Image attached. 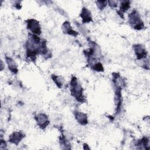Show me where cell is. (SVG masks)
Here are the masks:
<instances>
[{
    "instance_id": "6da1fadb",
    "label": "cell",
    "mask_w": 150,
    "mask_h": 150,
    "mask_svg": "<svg viewBox=\"0 0 150 150\" xmlns=\"http://www.w3.org/2000/svg\"><path fill=\"white\" fill-rule=\"evenodd\" d=\"M84 90L78 79L73 76L70 81V92L72 96L79 102L84 103L85 97L83 94Z\"/></svg>"
},
{
    "instance_id": "7a4b0ae2",
    "label": "cell",
    "mask_w": 150,
    "mask_h": 150,
    "mask_svg": "<svg viewBox=\"0 0 150 150\" xmlns=\"http://www.w3.org/2000/svg\"><path fill=\"white\" fill-rule=\"evenodd\" d=\"M128 21L129 24L135 29L141 30L144 28L141 16L136 9H133L128 15Z\"/></svg>"
},
{
    "instance_id": "3957f363",
    "label": "cell",
    "mask_w": 150,
    "mask_h": 150,
    "mask_svg": "<svg viewBox=\"0 0 150 150\" xmlns=\"http://www.w3.org/2000/svg\"><path fill=\"white\" fill-rule=\"evenodd\" d=\"M27 28L29 29L31 33L39 35L41 34V27L39 22L35 19H29L26 21Z\"/></svg>"
},
{
    "instance_id": "277c9868",
    "label": "cell",
    "mask_w": 150,
    "mask_h": 150,
    "mask_svg": "<svg viewBox=\"0 0 150 150\" xmlns=\"http://www.w3.org/2000/svg\"><path fill=\"white\" fill-rule=\"evenodd\" d=\"M133 49L137 59L141 60L146 58L147 52L144 46L140 44H137L133 46Z\"/></svg>"
},
{
    "instance_id": "5b68a950",
    "label": "cell",
    "mask_w": 150,
    "mask_h": 150,
    "mask_svg": "<svg viewBox=\"0 0 150 150\" xmlns=\"http://www.w3.org/2000/svg\"><path fill=\"white\" fill-rule=\"evenodd\" d=\"M35 120L38 126L42 129H45L49 123L47 115L44 113L38 114L35 117Z\"/></svg>"
},
{
    "instance_id": "8992f818",
    "label": "cell",
    "mask_w": 150,
    "mask_h": 150,
    "mask_svg": "<svg viewBox=\"0 0 150 150\" xmlns=\"http://www.w3.org/2000/svg\"><path fill=\"white\" fill-rule=\"evenodd\" d=\"M24 137L25 135L22 131L13 132L9 137V142L17 145L24 138Z\"/></svg>"
},
{
    "instance_id": "52a82bcc",
    "label": "cell",
    "mask_w": 150,
    "mask_h": 150,
    "mask_svg": "<svg viewBox=\"0 0 150 150\" xmlns=\"http://www.w3.org/2000/svg\"><path fill=\"white\" fill-rule=\"evenodd\" d=\"M80 17L83 23H90L92 21V15L91 12L86 7H83L80 13Z\"/></svg>"
},
{
    "instance_id": "ba28073f",
    "label": "cell",
    "mask_w": 150,
    "mask_h": 150,
    "mask_svg": "<svg viewBox=\"0 0 150 150\" xmlns=\"http://www.w3.org/2000/svg\"><path fill=\"white\" fill-rule=\"evenodd\" d=\"M74 116L79 124L81 125H86L88 123V117L85 113L76 111L74 112Z\"/></svg>"
},
{
    "instance_id": "9c48e42d",
    "label": "cell",
    "mask_w": 150,
    "mask_h": 150,
    "mask_svg": "<svg viewBox=\"0 0 150 150\" xmlns=\"http://www.w3.org/2000/svg\"><path fill=\"white\" fill-rule=\"evenodd\" d=\"M62 29H63V31L64 33L68 34L69 35L73 36H76L78 35V33L76 31H75L73 29V28L71 26V25H70V22H68V21H65L63 23Z\"/></svg>"
},
{
    "instance_id": "30bf717a",
    "label": "cell",
    "mask_w": 150,
    "mask_h": 150,
    "mask_svg": "<svg viewBox=\"0 0 150 150\" xmlns=\"http://www.w3.org/2000/svg\"><path fill=\"white\" fill-rule=\"evenodd\" d=\"M5 60L9 70L12 73L14 74H16L18 71V66L15 63V60L11 57H7V56L5 57Z\"/></svg>"
},
{
    "instance_id": "8fae6325",
    "label": "cell",
    "mask_w": 150,
    "mask_h": 150,
    "mask_svg": "<svg viewBox=\"0 0 150 150\" xmlns=\"http://www.w3.org/2000/svg\"><path fill=\"white\" fill-rule=\"evenodd\" d=\"M131 6V2L129 1H122L120 2V11L118 12H120L121 15H123L124 13L127 12Z\"/></svg>"
},
{
    "instance_id": "7c38bea8",
    "label": "cell",
    "mask_w": 150,
    "mask_h": 150,
    "mask_svg": "<svg viewBox=\"0 0 150 150\" xmlns=\"http://www.w3.org/2000/svg\"><path fill=\"white\" fill-rule=\"evenodd\" d=\"M51 77H52L53 81H54V83L56 84V85L59 88H60L63 87L64 82V79L62 76L52 74Z\"/></svg>"
},
{
    "instance_id": "4fadbf2b",
    "label": "cell",
    "mask_w": 150,
    "mask_h": 150,
    "mask_svg": "<svg viewBox=\"0 0 150 150\" xmlns=\"http://www.w3.org/2000/svg\"><path fill=\"white\" fill-rule=\"evenodd\" d=\"M107 1H97L96 2V5L100 10L104 9L107 6Z\"/></svg>"
},
{
    "instance_id": "5bb4252c",
    "label": "cell",
    "mask_w": 150,
    "mask_h": 150,
    "mask_svg": "<svg viewBox=\"0 0 150 150\" xmlns=\"http://www.w3.org/2000/svg\"><path fill=\"white\" fill-rule=\"evenodd\" d=\"M107 2H108V4L109 5V6L110 7H111L112 8L117 7L118 3V2L117 1H107Z\"/></svg>"
}]
</instances>
